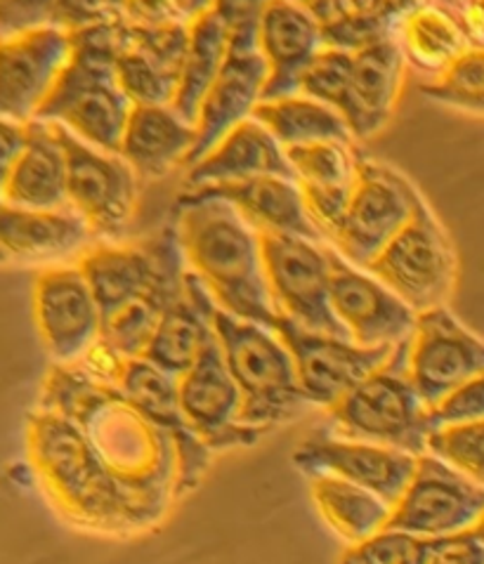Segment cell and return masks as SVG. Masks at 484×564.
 <instances>
[{
    "label": "cell",
    "mask_w": 484,
    "mask_h": 564,
    "mask_svg": "<svg viewBox=\"0 0 484 564\" xmlns=\"http://www.w3.org/2000/svg\"><path fill=\"white\" fill-rule=\"evenodd\" d=\"M260 47L270 66L262 102L300 95L305 72L324 53L322 24L305 3H262Z\"/></svg>",
    "instance_id": "obj_23"
},
{
    "label": "cell",
    "mask_w": 484,
    "mask_h": 564,
    "mask_svg": "<svg viewBox=\"0 0 484 564\" xmlns=\"http://www.w3.org/2000/svg\"><path fill=\"white\" fill-rule=\"evenodd\" d=\"M260 237L267 284L281 317L316 334L349 338L331 305V246L283 235Z\"/></svg>",
    "instance_id": "obj_12"
},
{
    "label": "cell",
    "mask_w": 484,
    "mask_h": 564,
    "mask_svg": "<svg viewBox=\"0 0 484 564\" xmlns=\"http://www.w3.org/2000/svg\"><path fill=\"white\" fill-rule=\"evenodd\" d=\"M80 367L114 383L128 397V402L136 404L149 421L173 437L180 456V496L202 482L213 452L196 437L182 413L178 378L159 371L144 359L128 361L116 357L103 345H97L80 361Z\"/></svg>",
    "instance_id": "obj_11"
},
{
    "label": "cell",
    "mask_w": 484,
    "mask_h": 564,
    "mask_svg": "<svg viewBox=\"0 0 484 564\" xmlns=\"http://www.w3.org/2000/svg\"><path fill=\"white\" fill-rule=\"evenodd\" d=\"M435 541L383 529L359 545H349L338 564H428Z\"/></svg>",
    "instance_id": "obj_40"
},
{
    "label": "cell",
    "mask_w": 484,
    "mask_h": 564,
    "mask_svg": "<svg viewBox=\"0 0 484 564\" xmlns=\"http://www.w3.org/2000/svg\"><path fill=\"white\" fill-rule=\"evenodd\" d=\"M293 466L310 479H345L349 485L380 496L395 508L411 485L419 458L366 442L314 435L295 446Z\"/></svg>",
    "instance_id": "obj_21"
},
{
    "label": "cell",
    "mask_w": 484,
    "mask_h": 564,
    "mask_svg": "<svg viewBox=\"0 0 484 564\" xmlns=\"http://www.w3.org/2000/svg\"><path fill=\"white\" fill-rule=\"evenodd\" d=\"M187 20L142 22L121 12L116 69L136 107H173L190 47Z\"/></svg>",
    "instance_id": "obj_18"
},
{
    "label": "cell",
    "mask_w": 484,
    "mask_h": 564,
    "mask_svg": "<svg viewBox=\"0 0 484 564\" xmlns=\"http://www.w3.org/2000/svg\"><path fill=\"white\" fill-rule=\"evenodd\" d=\"M175 213L182 253L215 305L232 317L275 330L281 314L267 284L260 231L221 198L192 202L178 196Z\"/></svg>",
    "instance_id": "obj_3"
},
{
    "label": "cell",
    "mask_w": 484,
    "mask_h": 564,
    "mask_svg": "<svg viewBox=\"0 0 484 564\" xmlns=\"http://www.w3.org/2000/svg\"><path fill=\"white\" fill-rule=\"evenodd\" d=\"M74 57V31L41 24L3 36L0 45V113L31 123L55 93Z\"/></svg>",
    "instance_id": "obj_14"
},
{
    "label": "cell",
    "mask_w": 484,
    "mask_h": 564,
    "mask_svg": "<svg viewBox=\"0 0 484 564\" xmlns=\"http://www.w3.org/2000/svg\"><path fill=\"white\" fill-rule=\"evenodd\" d=\"M254 121H258L270 132L283 149L324 142H355L353 130H349L338 111H333L331 107L305 95L275 99V102H260L254 111Z\"/></svg>",
    "instance_id": "obj_35"
},
{
    "label": "cell",
    "mask_w": 484,
    "mask_h": 564,
    "mask_svg": "<svg viewBox=\"0 0 484 564\" xmlns=\"http://www.w3.org/2000/svg\"><path fill=\"white\" fill-rule=\"evenodd\" d=\"M322 24L324 50L357 55L395 36L399 20L416 6L392 3H305Z\"/></svg>",
    "instance_id": "obj_34"
},
{
    "label": "cell",
    "mask_w": 484,
    "mask_h": 564,
    "mask_svg": "<svg viewBox=\"0 0 484 564\" xmlns=\"http://www.w3.org/2000/svg\"><path fill=\"white\" fill-rule=\"evenodd\" d=\"M402 31L411 57L428 69H435L438 76L473 47L461 22L440 8L423 10L416 6L402 20Z\"/></svg>",
    "instance_id": "obj_36"
},
{
    "label": "cell",
    "mask_w": 484,
    "mask_h": 564,
    "mask_svg": "<svg viewBox=\"0 0 484 564\" xmlns=\"http://www.w3.org/2000/svg\"><path fill=\"white\" fill-rule=\"evenodd\" d=\"M484 423V373L461 386L430 411L432 433L440 427Z\"/></svg>",
    "instance_id": "obj_41"
},
{
    "label": "cell",
    "mask_w": 484,
    "mask_h": 564,
    "mask_svg": "<svg viewBox=\"0 0 484 564\" xmlns=\"http://www.w3.org/2000/svg\"><path fill=\"white\" fill-rule=\"evenodd\" d=\"M484 373V340L447 307L419 314L409 338V376L428 411Z\"/></svg>",
    "instance_id": "obj_19"
},
{
    "label": "cell",
    "mask_w": 484,
    "mask_h": 564,
    "mask_svg": "<svg viewBox=\"0 0 484 564\" xmlns=\"http://www.w3.org/2000/svg\"><path fill=\"white\" fill-rule=\"evenodd\" d=\"M428 564H484V543L475 532L440 539Z\"/></svg>",
    "instance_id": "obj_42"
},
{
    "label": "cell",
    "mask_w": 484,
    "mask_h": 564,
    "mask_svg": "<svg viewBox=\"0 0 484 564\" xmlns=\"http://www.w3.org/2000/svg\"><path fill=\"white\" fill-rule=\"evenodd\" d=\"M97 237L74 208L22 210L3 206L0 213V246L3 258L17 264L76 262Z\"/></svg>",
    "instance_id": "obj_25"
},
{
    "label": "cell",
    "mask_w": 484,
    "mask_h": 564,
    "mask_svg": "<svg viewBox=\"0 0 484 564\" xmlns=\"http://www.w3.org/2000/svg\"><path fill=\"white\" fill-rule=\"evenodd\" d=\"M29 147L3 171V206L64 210L69 206V165L53 123L31 121Z\"/></svg>",
    "instance_id": "obj_26"
},
{
    "label": "cell",
    "mask_w": 484,
    "mask_h": 564,
    "mask_svg": "<svg viewBox=\"0 0 484 564\" xmlns=\"http://www.w3.org/2000/svg\"><path fill=\"white\" fill-rule=\"evenodd\" d=\"M287 154L314 225L331 241L353 198L359 159L343 142L295 147Z\"/></svg>",
    "instance_id": "obj_27"
},
{
    "label": "cell",
    "mask_w": 484,
    "mask_h": 564,
    "mask_svg": "<svg viewBox=\"0 0 484 564\" xmlns=\"http://www.w3.org/2000/svg\"><path fill=\"white\" fill-rule=\"evenodd\" d=\"M119 22L121 14L74 31L72 64L36 116V121L62 126L83 142L116 156L136 109L116 69Z\"/></svg>",
    "instance_id": "obj_4"
},
{
    "label": "cell",
    "mask_w": 484,
    "mask_h": 564,
    "mask_svg": "<svg viewBox=\"0 0 484 564\" xmlns=\"http://www.w3.org/2000/svg\"><path fill=\"white\" fill-rule=\"evenodd\" d=\"M473 532H475V536H477V539L484 543V518L480 520V524L473 529Z\"/></svg>",
    "instance_id": "obj_44"
},
{
    "label": "cell",
    "mask_w": 484,
    "mask_h": 564,
    "mask_svg": "<svg viewBox=\"0 0 484 564\" xmlns=\"http://www.w3.org/2000/svg\"><path fill=\"white\" fill-rule=\"evenodd\" d=\"M312 501L324 522L349 545H359L388 529L392 506L380 496L338 477L310 479Z\"/></svg>",
    "instance_id": "obj_33"
},
{
    "label": "cell",
    "mask_w": 484,
    "mask_h": 564,
    "mask_svg": "<svg viewBox=\"0 0 484 564\" xmlns=\"http://www.w3.org/2000/svg\"><path fill=\"white\" fill-rule=\"evenodd\" d=\"M353 69L355 55L341 53V50H324L305 72L300 95L316 99L345 119L349 105H353Z\"/></svg>",
    "instance_id": "obj_38"
},
{
    "label": "cell",
    "mask_w": 484,
    "mask_h": 564,
    "mask_svg": "<svg viewBox=\"0 0 484 564\" xmlns=\"http://www.w3.org/2000/svg\"><path fill=\"white\" fill-rule=\"evenodd\" d=\"M55 130L69 165V206L99 241L121 239L138 208V173L121 156L90 147L62 126Z\"/></svg>",
    "instance_id": "obj_13"
},
{
    "label": "cell",
    "mask_w": 484,
    "mask_h": 564,
    "mask_svg": "<svg viewBox=\"0 0 484 564\" xmlns=\"http://www.w3.org/2000/svg\"><path fill=\"white\" fill-rule=\"evenodd\" d=\"M421 202L423 196L405 175L386 163L359 159L353 198L329 246L366 270L411 223Z\"/></svg>",
    "instance_id": "obj_8"
},
{
    "label": "cell",
    "mask_w": 484,
    "mask_h": 564,
    "mask_svg": "<svg viewBox=\"0 0 484 564\" xmlns=\"http://www.w3.org/2000/svg\"><path fill=\"white\" fill-rule=\"evenodd\" d=\"M275 330L293 355L300 388L310 406L326 411L386 367L395 352V347H359L349 338L316 334L287 317H279Z\"/></svg>",
    "instance_id": "obj_17"
},
{
    "label": "cell",
    "mask_w": 484,
    "mask_h": 564,
    "mask_svg": "<svg viewBox=\"0 0 484 564\" xmlns=\"http://www.w3.org/2000/svg\"><path fill=\"white\" fill-rule=\"evenodd\" d=\"M232 22L225 3H208L190 24V47L173 109L182 121L196 128L198 111L218 80L229 55Z\"/></svg>",
    "instance_id": "obj_32"
},
{
    "label": "cell",
    "mask_w": 484,
    "mask_h": 564,
    "mask_svg": "<svg viewBox=\"0 0 484 564\" xmlns=\"http://www.w3.org/2000/svg\"><path fill=\"white\" fill-rule=\"evenodd\" d=\"M428 454L484 487V423L435 430L428 440Z\"/></svg>",
    "instance_id": "obj_39"
},
{
    "label": "cell",
    "mask_w": 484,
    "mask_h": 564,
    "mask_svg": "<svg viewBox=\"0 0 484 564\" xmlns=\"http://www.w3.org/2000/svg\"><path fill=\"white\" fill-rule=\"evenodd\" d=\"M225 8L232 22L229 55L198 111L196 144L185 161L187 171L206 159L232 130L254 119L270 80V66L260 47L262 3H225Z\"/></svg>",
    "instance_id": "obj_7"
},
{
    "label": "cell",
    "mask_w": 484,
    "mask_h": 564,
    "mask_svg": "<svg viewBox=\"0 0 484 564\" xmlns=\"http://www.w3.org/2000/svg\"><path fill=\"white\" fill-rule=\"evenodd\" d=\"M0 140H3V171H6L29 147L31 128L29 123H14L3 119V123H0Z\"/></svg>",
    "instance_id": "obj_43"
},
{
    "label": "cell",
    "mask_w": 484,
    "mask_h": 564,
    "mask_svg": "<svg viewBox=\"0 0 484 564\" xmlns=\"http://www.w3.org/2000/svg\"><path fill=\"white\" fill-rule=\"evenodd\" d=\"M76 262L88 279L105 322L190 270L175 225L140 243L97 241Z\"/></svg>",
    "instance_id": "obj_9"
},
{
    "label": "cell",
    "mask_w": 484,
    "mask_h": 564,
    "mask_svg": "<svg viewBox=\"0 0 484 564\" xmlns=\"http://www.w3.org/2000/svg\"><path fill=\"white\" fill-rule=\"evenodd\" d=\"M329 416L343 440L426 456L432 425L409 376V340L397 345L386 367L366 378Z\"/></svg>",
    "instance_id": "obj_6"
},
{
    "label": "cell",
    "mask_w": 484,
    "mask_h": 564,
    "mask_svg": "<svg viewBox=\"0 0 484 564\" xmlns=\"http://www.w3.org/2000/svg\"><path fill=\"white\" fill-rule=\"evenodd\" d=\"M213 328L244 397V427L267 433L305 413L310 402L300 388L293 355L277 330L232 317L221 307H215Z\"/></svg>",
    "instance_id": "obj_5"
},
{
    "label": "cell",
    "mask_w": 484,
    "mask_h": 564,
    "mask_svg": "<svg viewBox=\"0 0 484 564\" xmlns=\"http://www.w3.org/2000/svg\"><path fill=\"white\" fill-rule=\"evenodd\" d=\"M196 144V128L173 107H136L130 113L119 156L140 180H157L185 165Z\"/></svg>",
    "instance_id": "obj_31"
},
{
    "label": "cell",
    "mask_w": 484,
    "mask_h": 564,
    "mask_svg": "<svg viewBox=\"0 0 484 564\" xmlns=\"http://www.w3.org/2000/svg\"><path fill=\"white\" fill-rule=\"evenodd\" d=\"M331 305L347 336L359 347L407 343L419 314L383 286L376 276L349 264L331 248Z\"/></svg>",
    "instance_id": "obj_22"
},
{
    "label": "cell",
    "mask_w": 484,
    "mask_h": 564,
    "mask_svg": "<svg viewBox=\"0 0 484 564\" xmlns=\"http://www.w3.org/2000/svg\"><path fill=\"white\" fill-rule=\"evenodd\" d=\"M182 198H221L235 206L246 223L254 225L260 235L300 237L314 243H329L322 229L314 225L305 206L303 192L295 180L287 177H254L232 185H215L194 192H182Z\"/></svg>",
    "instance_id": "obj_24"
},
{
    "label": "cell",
    "mask_w": 484,
    "mask_h": 564,
    "mask_svg": "<svg viewBox=\"0 0 484 564\" xmlns=\"http://www.w3.org/2000/svg\"><path fill=\"white\" fill-rule=\"evenodd\" d=\"M33 317L57 367H76L103 340L105 317L78 262L55 264L33 284Z\"/></svg>",
    "instance_id": "obj_15"
},
{
    "label": "cell",
    "mask_w": 484,
    "mask_h": 564,
    "mask_svg": "<svg viewBox=\"0 0 484 564\" xmlns=\"http://www.w3.org/2000/svg\"><path fill=\"white\" fill-rule=\"evenodd\" d=\"M432 102L484 113V50L471 47L421 88Z\"/></svg>",
    "instance_id": "obj_37"
},
{
    "label": "cell",
    "mask_w": 484,
    "mask_h": 564,
    "mask_svg": "<svg viewBox=\"0 0 484 564\" xmlns=\"http://www.w3.org/2000/svg\"><path fill=\"white\" fill-rule=\"evenodd\" d=\"M41 406L69 416L132 501L157 522L180 496V456L173 437L128 402L109 380L76 367H50Z\"/></svg>",
    "instance_id": "obj_1"
},
{
    "label": "cell",
    "mask_w": 484,
    "mask_h": 564,
    "mask_svg": "<svg viewBox=\"0 0 484 564\" xmlns=\"http://www.w3.org/2000/svg\"><path fill=\"white\" fill-rule=\"evenodd\" d=\"M364 272L376 276L416 314H423L444 307L452 295L456 253L444 227L421 202L411 223Z\"/></svg>",
    "instance_id": "obj_10"
},
{
    "label": "cell",
    "mask_w": 484,
    "mask_h": 564,
    "mask_svg": "<svg viewBox=\"0 0 484 564\" xmlns=\"http://www.w3.org/2000/svg\"><path fill=\"white\" fill-rule=\"evenodd\" d=\"M254 177L295 180V171L283 149L258 121H246L198 161L185 175V192L232 185ZM298 182V180H295Z\"/></svg>",
    "instance_id": "obj_28"
},
{
    "label": "cell",
    "mask_w": 484,
    "mask_h": 564,
    "mask_svg": "<svg viewBox=\"0 0 484 564\" xmlns=\"http://www.w3.org/2000/svg\"><path fill=\"white\" fill-rule=\"evenodd\" d=\"M405 83V47L397 36L355 55L353 105L345 123L355 140H369L388 126Z\"/></svg>",
    "instance_id": "obj_30"
},
{
    "label": "cell",
    "mask_w": 484,
    "mask_h": 564,
    "mask_svg": "<svg viewBox=\"0 0 484 564\" xmlns=\"http://www.w3.org/2000/svg\"><path fill=\"white\" fill-rule=\"evenodd\" d=\"M484 518V487L435 456H421L405 496L392 508L388 529L440 541L473 532Z\"/></svg>",
    "instance_id": "obj_16"
},
{
    "label": "cell",
    "mask_w": 484,
    "mask_h": 564,
    "mask_svg": "<svg viewBox=\"0 0 484 564\" xmlns=\"http://www.w3.org/2000/svg\"><path fill=\"white\" fill-rule=\"evenodd\" d=\"M180 406L190 427L211 452L235 449L260 440L262 433L241 425L244 397L232 378L215 336L194 367L178 378Z\"/></svg>",
    "instance_id": "obj_20"
},
{
    "label": "cell",
    "mask_w": 484,
    "mask_h": 564,
    "mask_svg": "<svg viewBox=\"0 0 484 564\" xmlns=\"http://www.w3.org/2000/svg\"><path fill=\"white\" fill-rule=\"evenodd\" d=\"M215 307L204 281L190 270L185 295L165 310L142 359L173 378L185 376L215 338Z\"/></svg>",
    "instance_id": "obj_29"
},
{
    "label": "cell",
    "mask_w": 484,
    "mask_h": 564,
    "mask_svg": "<svg viewBox=\"0 0 484 564\" xmlns=\"http://www.w3.org/2000/svg\"><path fill=\"white\" fill-rule=\"evenodd\" d=\"M26 454L47 499L74 524L105 534L152 524L64 413L41 404L29 413Z\"/></svg>",
    "instance_id": "obj_2"
}]
</instances>
